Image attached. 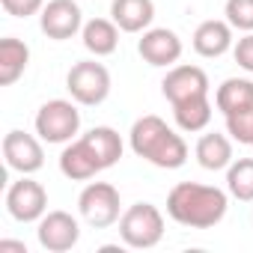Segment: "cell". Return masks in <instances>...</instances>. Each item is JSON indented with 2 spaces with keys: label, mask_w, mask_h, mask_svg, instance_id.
<instances>
[{
  "label": "cell",
  "mask_w": 253,
  "mask_h": 253,
  "mask_svg": "<svg viewBox=\"0 0 253 253\" xmlns=\"http://www.w3.org/2000/svg\"><path fill=\"white\" fill-rule=\"evenodd\" d=\"M137 51L149 66H173L182 57V39L167 27H152L137 42Z\"/></svg>",
  "instance_id": "12"
},
{
  "label": "cell",
  "mask_w": 253,
  "mask_h": 253,
  "mask_svg": "<svg viewBox=\"0 0 253 253\" xmlns=\"http://www.w3.org/2000/svg\"><path fill=\"white\" fill-rule=\"evenodd\" d=\"M110 15L122 33H140L152 24L155 18V3L152 0H113Z\"/></svg>",
  "instance_id": "15"
},
{
  "label": "cell",
  "mask_w": 253,
  "mask_h": 253,
  "mask_svg": "<svg viewBox=\"0 0 253 253\" xmlns=\"http://www.w3.org/2000/svg\"><path fill=\"white\" fill-rule=\"evenodd\" d=\"M226 188L235 200H253V158H238L226 167Z\"/></svg>",
  "instance_id": "22"
},
{
  "label": "cell",
  "mask_w": 253,
  "mask_h": 253,
  "mask_svg": "<svg viewBox=\"0 0 253 253\" xmlns=\"http://www.w3.org/2000/svg\"><path fill=\"white\" fill-rule=\"evenodd\" d=\"M3 158H6V167L21 176H30L45 167V149L27 131H9L3 137Z\"/></svg>",
  "instance_id": "9"
},
{
  "label": "cell",
  "mask_w": 253,
  "mask_h": 253,
  "mask_svg": "<svg viewBox=\"0 0 253 253\" xmlns=\"http://www.w3.org/2000/svg\"><path fill=\"white\" fill-rule=\"evenodd\" d=\"M131 152L161 170H179L188 161L185 140L170 128L161 116H140L131 125Z\"/></svg>",
  "instance_id": "2"
},
{
  "label": "cell",
  "mask_w": 253,
  "mask_h": 253,
  "mask_svg": "<svg viewBox=\"0 0 253 253\" xmlns=\"http://www.w3.org/2000/svg\"><path fill=\"white\" fill-rule=\"evenodd\" d=\"M45 209H48V191L39 182L21 176L18 182L9 185V191H6V211L15 220H21V223L42 220L45 217Z\"/></svg>",
  "instance_id": "7"
},
{
  "label": "cell",
  "mask_w": 253,
  "mask_h": 253,
  "mask_svg": "<svg viewBox=\"0 0 253 253\" xmlns=\"http://www.w3.org/2000/svg\"><path fill=\"white\" fill-rule=\"evenodd\" d=\"M39 244L48 250V253H66L78 244L81 238V226L78 220L69 214V211H48L42 220H39Z\"/></svg>",
  "instance_id": "10"
},
{
  "label": "cell",
  "mask_w": 253,
  "mask_h": 253,
  "mask_svg": "<svg viewBox=\"0 0 253 253\" xmlns=\"http://www.w3.org/2000/svg\"><path fill=\"white\" fill-rule=\"evenodd\" d=\"M161 92L170 104H179L194 95H209V75L200 66H173L161 81Z\"/></svg>",
  "instance_id": "11"
},
{
  "label": "cell",
  "mask_w": 253,
  "mask_h": 253,
  "mask_svg": "<svg viewBox=\"0 0 253 253\" xmlns=\"http://www.w3.org/2000/svg\"><path fill=\"white\" fill-rule=\"evenodd\" d=\"M0 250H21V253H27V247L21 241H0Z\"/></svg>",
  "instance_id": "27"
},
{
  "label": "cell",
  "mask_w": 253,
  "mask_h": 253,
  "mask_svg": "<svg viewBox=\"0 0 253 253\" xmlns=\"http://www.w3.org/2000/svg\"><path fill=\"white\" fill-rule=\"evenodd\" d=\"M226 194L214 185H200V182H179L167 194V214L191 229H209L217 226L226 214Z\"/></svg>",
  "instance_id": "1"
},
{
  "label": "cell",
  "mask_w": 253,
  "mask_h": 253,
  "mask_svg": "<svg viewBox=\"0 0 253 253\" xmlns=\"http://www.w3.org/2000/svg\"><path fill=\"white\" fill-rule=\"evenodd\" d=\"M119 191L107 182H89L81 197H78V209L81 217L92 226V229H107L119 220Z\"/></svg>",
  "instance_id": "6"
},
{
  "label": "cell",
  "mask_w": 253,
  "mask_h": 253,
  "mask_svg": "<svg viewBox=\"0 0 253 253\" xmlns=\"http://www.w3.org/2000/svg\"><path fill=\"white\" fill-rule=\"evenodd\" d=\"M229 48H232V24L229 21L209 18L194 30V51L200 57L214 60V57H223Z\"/></svg>",
  "instance_id": "14"
},
{
  "label": "cell",
  "mask_w": 253,
  "mask_h": 253,
  "mask_svg": "<svg viewBox=\"0 0 253 253\" xmlns=\"http://www.w3.org/2000/svg\"><path fill=\"white\" fill-rule=\"evenodd\" d=\"M119 238L125 247L149 250L164 238V214L152 203H134L119 217Z\"/></svg>",
  "instance_id": "3"
},
{
  "label": "cell",
  "mask_w": 253,
  "mask_h": 253,
  "mask_svg": "<svg viewBox=\"0 0 253 253\" xmlns=\"http://www.w3.org/2000/svg\"><path fill=\"white\" fill-rule=\"evenodd\" d=\"M60 173L72 182H86L95 173H101V164H98L95 152L89 149V143L84 137H78L75 143H69L60 152Z\"/></svg>",
  "instance_id": "13"
},
{
  "label": "cell",
  "mask_w": 253,
  "mask_h": 253,
  "mask_svg": "<svg viewBox=\"0 0 253 253\" xmlns=\"http://www.w3.org/2000/svg\"><path fill=\"white\" fill-rule=\"evenodd\" d=\"M223 15L235 30L253 33V0H226Z\"/></svg>",
  "instance_id": "23"
},
{
  "label": "cell",
  "mask_w": 253,
  "mask_h": 253,
  "mask_svg": "<svg viewBox=\"0 0 253 253\" xmlns=\"http://www.w3.org/2000/svg\"><path fill=\"white\" fill-rule=\"evenodd\" d=\"M81 131V113L66 98H51L36 113V134L45 143H69Z\"/></svg>",
  "instance_id": "4"
},
{
  "label": "cell",
  "mask_w": 253,
  "mask_h": 253,
  "mask_svg": "<svg viewBox=\"0 0 253 253\" xmlns=\"http://www.w3.org/2000/svg\"><path fill=\"white\" fill-rule=\"evenodd\" d=\"M66 89L72 92V98L78 104L95 107L110 95V72L95 60L75 63L69 69V75H66Z\"/></svg>",
  "instance_id": "5"
},
{
  "label": "cell",
  "mask_w": 253,
  "mask_h": 253,
  "mask_svg": "<svg viewBox=\"0 0 253 253\" xmlns=\"http://www.w3.org/2000/svg\"><path fill=\"white\" fill-rule=\"evenodd\" d=\"M0 3L12 18H30L45 9V0H0Z\"/></svg>",
  "instance_id": "25"
},
{
  "label": "cell",
  "mask_w": 253,
  "mask_h": 253,
  "mask_svg": "<svg viewBox=\"0 0 253 253\" xmlns=\"http://www.w3.org/2000/svg\"><path fill=\"white\" fill-rule=\"evenodd\" d=\"M30 63V48L21 39H0V86H12Z\"/></svg>",
  "instance_id": "17"
},
{
  "label": "cell",
  "mask_w": 253,
  "mask_h": 253,
  "mask_svg": "<svg viewBox=\"0 0 253 253\" xmlns=\"http://www.w3.org/2000/svg\"><path fill=\"white\" fill-rule=\"evenodd\" d=\"M39 27L48 39H57V42H66L72 39L75 33L84 30V15H81V6L75 0H48L42 15H39Z\"/></svg>",
  "instance_id": "8"
},
{
  "label": "cell",
  "mask_w": 253,
  "mask_h": 253,
  "mask_svg": "<svg viewBox=\"0 0 253 253\" xmlns=\"http://www.w3.org/2000/svg\"><path fill=\"white\" fill-rule=\"evenodd\" d=\"M194 155H197V161H200L203 170H226L232 164V143H229L226 134L211 131V134H203L197 140Z\"/></svg>",
  "instance_id": "19"
},
{
  "label": "cell",
  "mask_w": 253,
  "mask_h": 253,
  "mask_svg": "<svg viewBox=\"0 0 253 253\" xmlns=\"http://www.w3.org/2000/svg\"><path fill=\"white\" fill-rule=\"evenodd\" d=\"M84 140H86V143H89V149L95 152V158H98L101 170L113 167V164L122 158V140H119V134H116L113 128H107V125H95L92 131H86V134H84Z\"/></svg>",
  "instance_id": "21"
},
{
  "label": "cell",
  "mask_w": 253,
  "mask_h": 253,
  "mask_svg": "<svg viewBox=\"0 0 253 253\" xmlns=\"http://www.w3.org/2000/svg\"><path fill=\"white\" fill-rule=\"evenodd\" d=\"M173 119L182 131H203L206 125L211 122V101L209 95H194V98H185L179 104H173Z\"/></svg>",
  "instance_id": "20"
},
{
  "label": "cell",
  "mask_w": 253,
  "mask_h": 253,
  "mask_svg": "<svg viewBox=\"0 0 253 253\" xmlns=\"http://www.w3.org/2000/svg\"><path fill=\"white\" fill-rule=\"evenodd\" d=\"M214 104L223 116H235V113H247L253 110V81L247 78H229L217 86L214 92Z\"/></svg>",
  "instance_id": "16"
},
{
  "label": "cell",
  "mask_w": 253,
  "mask_h": 253,
  "mask_svg": "<svg viewBox=\"0 0 253 253\" xmlns=\"http://www.w3.org/2000/svg\"><path fill=\"white\" fill-rule=\"evenodd\" d=\"M226 131L232 134V140L253 146V110H247V113H235V116H226Z\"/></svg>",
  "instance_id": "24"
},
{
  "label": "cell",
  "mask_w": 253,
  "mask_h": 253,
  "mask_svg": "<svg viewBox=\"0 0 253 253\" xmlns=\"http://www.w3.org/2000/svg\"><path fill=\"white\" fill-rule=\"evenodd\" d=\"M81 39H84V48L95 57H107L116 51L119 45V27L116 21H107V18H92L84 24L81 30Z\"/></svg>",
  "instance_id": "18"
},
{
  "label": "cell",
  "mask_w": 253,
  "mask_h": 253,
  "mask_svg": "<svg viewBox=\"0 0 253 253\" xmlns=\"http://www.w3.org/2000/svg\"><path fill=\"white\" fill-rule=\"evenodd\" d=\"M235 63L244 69V72H250L253 75V33H247L244 39H238V45H235Z\"/></svg>",
  "instance_id": "26"
}]
</instances>
